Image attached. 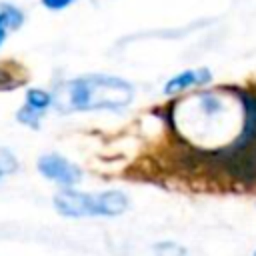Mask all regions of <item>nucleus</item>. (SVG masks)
Returning <instances> with one entry per match:
<instances>
[{
	"label": "nucleus",
	"instance_id": "obj_1",
	"mask_svg": "<svg viewBox=\"0 0 256 256\" xmlns=\"http://www.w3.org/2000/svg\"><path fill=\"white\" fill-rule=\"evenodd\" d=\"M134 98V86L118 76L84 74L60 82L52 92V106L62 112H92V110H122Z\"/></svg>",
	"mask_w": 256,
	"mask_h": 256
},
{
	"label": "nucleus",
	"instance_id": "obj_2",
	"mask_svg": "<svg viewBox=\"0 0 256 256\" xmlns=\"http://www.w3.org/2000/svg\"><path fill=\"white\" fill-rule=\"evenodd\" d=\"M58 214L68 218H84V216H120L128 210L130 200L120 190L106 192H78V190H62L52 198Z\"/></svg>",
	"mask_w": 256,
	"mask_h": 256
},
{
	"label": "nucleus",
	"instance_id": "obj_3",
	"mask_svg": "<svg viewBox=\"0 0 256 256\" xmlns=\"http://www.w3.org/2000/svg\"><path fill=\"white\" fill-rule=\"evenodd\" d=\"M38 170L40 174L56 184L62 186H76L82 180V170L78 164L70 162L68 158L60 154H44L38 158Z\"/></svg>",
	"mask_w": 256,
	"mask_h": 256
},
{
	"label": "nucleus",
	"instance_id": "obj_4",
	"mask_svg": "<svg viewBox=\"0 0 256 256\" xmlns=\"http://www.w3.org/2000/svg\"><path fill=\"white\" fill-rule=\"evenodd\" d=\"M212 82V72L210 68L206 66H200V68H194V70H184V72H178L176 76H172L166 84H164V94L166 96H174V94H182L186 92L188 88H194V86H206Z\"/></svg>",
	"mask_w": 256,
	"mask_h": 256
},
{
	"label": "nucleus",
	"instance_id": "obj_5",
	"mask_svg": "<svg viewBox=\"0 0 256 256\" xmlns=\"http://www.w3.org/2000/svg\"><path fill=\"white\" fill-rule=\"evenodd\" d=\"M0 20L4 22L6 30L12 32V30H18V28L24 24L26 16H24V12H22L16 4L2 2V4H0Z\"/></svg>",
	"mask_w": 256,
	"mask_h": 256
},
{
	"label": "nucleus",
	"instance_id": "obj_6",
	"mask_svg": "<svg viewBox=\"0 0 256 256\" xmlns=\"http://www.w3.org/2000/svg\"><path fill=\"white\" fill-rule=\"evenodd\" d=\"M24 82H26V74H22L20 68L0 64V90H14Z\"/></svg>",
	"mask_w": 256,
	"mask_h": 256
},
{
	"label": "nucleus",
	"instance_id": "obj_7",
	"mask_svg": "<svg viewBox=\"0 0 256 256\" xmlns=\"http://www.w3.org/2000/svg\"><path fill=\"white\" fill-rule=\"evenodd\" d=\"M24 104L38 110V112H46L52 106V94L46 92V90H40V88H30L26 92V102Z\"/></svg>",
	"mask_w": 256,
	"mask_h": 256
},
{
	"label": "nucleus",
	"instance_id": "obj_8",
	"mask_svg": "<svg viewBox=\"0 0 256 256\" xmlns=\"http://www.w3.org/2000/svg\"><path fill=\"white\" fill-rule=\"evenodd\" d=\"M42 116H44V112H38V110L26 106V104L20 106L18 112H16V120H18L20 124L30 126L32 130H38V126H40V118H42Z\"/></svg>",
	"mask_w": 256,
	"mask_h": 256
},
{
	"label": "nucleus",
	"instance_id": "obj_9",
	"mask_svg": "<svg viewBox=\"0 0 256 256\" xmlns=\"http://www.w3.org/2000/svg\"><path fill=\"white\" fill-rule=\"evenodd\" d=\"M16 168H18V162H16L14 154L4 150V148H0V178L4 174H12Z\"/></svg>",
	"mask_w": 256,
	"mask_h": 256
},
{
	"label": "nucleus",
	"instance_id": "obj_10",
	"mask_svg": "<svg viewBox=\"0 0 256 256\" xmlns=\"http://www.w3.org/2000/svg\"><path fill=\"white\" fill-rule=\"evenodd\" d=\"M42 6L50 12H60V10H66L68 6H72L76 0H40Z\"/></svg>",
	"mask_w": 256,
	"mask_h": 256
},
{
	"label": "nucleus",
	"instance_id": "obj_11",
	"mask_svg": "<svg viewBox=\"0 0 256 256\" xmlns=\"http://www.w3.org/2000/svg\"><path fill=\"white\" fill-rule=\"evenodd\" d=\"M6 36H8V30H6V26H4V22L0 20V46L4 44V40H6Z\"/></svg>",
	"mask_w": 256,
	"mask_h": 256
},
{
	"label": "nucleus",
	"instance_id": "obj_12",
	"mask_svg": "<svg viewBox=\"0 0 256 256\" xmlns=\"http://www.w3.org/2000/svg\"><path fill=\"white\" fill-rule=\"evenodd\" d=\"M254 256H256V252H254Z\"/></svg>",
	"mask_w": 256,
	"mask_h": 256
}]
</instances>
